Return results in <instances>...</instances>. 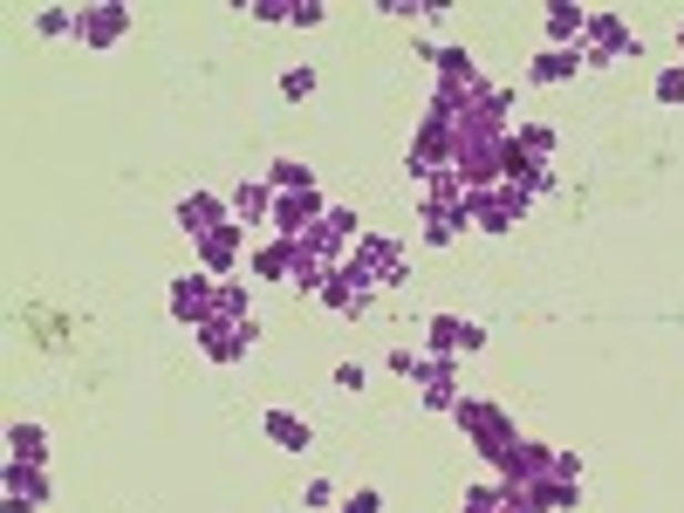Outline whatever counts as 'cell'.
<instances>
[{
  "label": "cell",
  "mask_w": 684,
  "mask_h": 513,
  "mask_svg": "<svg viewBox=\"0 0 684 513\" xmlns=\"http://www.w3.org/2000/svg\"><path fill=\"white\" fill-rule=\"evenodd\" d=\"M390 370H397V377H418L425 404H438V411H459V383H452V363H438V357H418V349H397V357H390Z\"/></svg>",
  "instance_id": "6da1fadb"
},
{
  "label": "cell",
  "mask_w": 684,
  "mask_h": 513,
  "mask_svg": "<svg viewBox=\"0 0 684 513\" xmlns=\"http://www.w3.org/2000/svg\"><path fill=\"white\" fill-rule=\"evenodd\" d=\"M520 213H528V199H520L507 178H500V185H472V192H466V219H472L479 233H507Z\"/></svg>",
  "instance_id": "7a4b0ae2"
},
{
  "label": "cell",
  "mask_w": 684,
  "mask_h": 513,
  "mask_svg": "<svg viewBox=\"0 0 684 513\" xmlns=\"http://www.w3.org/2000/svg\"><path fill=\"white\" fill-rule=\"evenodd\" d=\"M459 424H466V439L487 452V459H507L513 452V424L500 404H479V398H459Z\"/></svg>",
  "instance_id": "3957f363"
},
{
  "label": "cell",
  "mask_w": 684,
  "mask_h": 513,
  "mask_svg": "<svg viewBox=\"0 0 684 513\" xmlns=\"http://www.w3.org/2000/svg\"><path fill=\"white\" fill-rule=\"evenodd\" d=\"M349 260L364 267L377 288H397V281H405V274H411L405 247H397V240H384V233H370V240H356V247H349Z\"/></svg>",
  "instance_id": "277c9868"
},
{
  "label": "cell",
  "mask_w": 684,
  "mask_h": 513,
  "mask_svg": "<svg viewBox=\"0 0 684 513\" xmlns=\"http://www.w3.org/2000/svg\"><path fill=\"white\" fill-rule=\"evenodd\" d=\"M321 301H329L336 315H364V308L377 301V281H370V274L356 267V260H343L329 281H321Z\"/></svg>",
  "instance_id": "5b68a950"
},
{
  "label": "cell",
  "mask_w": 684,
  "mask_h": 513,
  "mask_svg": "<svg viewBox=\"0 0 684 513\" xmlns=\"http://www.w3.org/2000/svg\"><path fill=\"white\" fill-rule=\"evenodd\" d=\"M582 62H616V55H636V34L616 21V14H589V28H582Z\"/></svg>",
  "instance_id": "8992f818"
},
{
  "label": "cell",
  "mask_w": 684,
  "mask_h": 513,
  "mask_svg": "<svg viewBox=\"0 0 684 513\" xmlns=\"http://www.w3.org/2000/svg\"><path fill=\"white\" fill-rule=\"evenodd\" d=\"M554 465H561V452H548V445H520V439H513V452L500 459L507 486H541V480H548Z\"/></svg>",
  "instance_id": "52a82bcc"
},
{
  "label": "cell",
  "mask_w": 684,
  "mask_h": 513,
  "mask_svg": "<svg viewBox=\"0 0 684 513\" xmlns=\"http://www.w3.org/2000/svg\"><path fill=\"white\" fill-rule=\"evenodd\" d=\"M198 342H206L213 363H239L247 342H254V315H247V322H198Z\"/></svg>",
  "instance_id": "ba28073f"
},
{
  "label": "cell",
  "mask_w": 684,
  "mask_h": 513,
  "mask_svg": "<svg viewBox=\"0 0 684 513\" xmlns=\"http://www.w3.org/2000/svg\"><path fill=\"white\" fill-rule=\"evenodd\" d=\"M213 281H206V274H185V281H172V315H178V322H206V315H213Z\"/></svg>",
  "instance_id": "9c48e42d"
},
{
  "label": "cell",
  "mask_w": 684,
  "mask_h": 513,
  "mask_svg": "<svg viewBox=\"0 0 684 513\" xmlns=\"http://www.w3.org/2000/svg\"><path fill=\"white\" fill-rule=\"evenodd\" d=\"M425 336H431V357H438V363H452L459 349H479V342H487L472 322H459V315H438V322H431Z\"/></svg>",
  "instance_id": "30bf717a"
},
{
  "label": "cell",
  "mask_w": 684,
  "mask_h": 513,
  "mask_svg": "<svg viewBox=\"0 0 684 513\" xmlns=\"http://www.w3.org/2000/svg\"><path fill=\"white\" fill-rule=\"evenodd\" d=\"M124 28H131V14L116 8V0H103V8H83V14H75V34H83V42H96V49H110Z\"/></svg>",
  "instance_id": "8fae6325"
},
{
  "label": "cell",
  "mask_w": 684,
  "mask_h": 513,
  "mask_svg": "<svg viewBox=\"0 0 684 513\" xmlns=\"http://www.w3.org/2000/svg\"><path fill=\"white\" fill-rule=\"evenodd\" d=\"M49 486H42V465H21L8 459V513H28V506H42Z\"/></svg>",
  "instance_id": "7c38bea8"
},
{
  "label": "cell",
  "mask_w": 684,
  "mask_h": 513,
  "mask_svg": "<svg viewBox=\"0 0 684 513\" xmlns=\"http://www.w3.org/2000/svg\"><path fill=\"white\" fill-rule=\"evenodd\" d=\"M178 226L192 233V240H213V233L226 226V219H220V199H206V192H192V199L178 206Z\"/></svg>",
  "instance_id": "4fadbf2b"
},
{
  "label": "cell",
  "mask_w": 684,
  "mask_h": 513,
  "mask_svg": "<svg viewBox=\"0 0 684 513\" xmlns=\"http://www.w3.org/2000/svg\"><path fill=\"white\" fill-rule=\"evenodd\" d=\"M466 226H472V219H466V199H459V206H425V240H438V247H452Z\"/></svg>",
  "instance_id": "5bb4252c"
},
{
  "label": "cell",
  "mask_w": 684,
  "mask_h": 513,
  "mask_svg": "<svg viewBox=\"0 0 684 513\" xmlns=\"http://www.w3.org/2000/svg\"><path fill=\"white\" fill-rule=\"evenodd\" d=\"M582 28H589V14L569 8V0H554V8H548V42H554V49H575Z\"/></svg>",
  "instance_id": "9a60e30c"
},
{
  "label": "cell",
  "mask_w": 684,
  "mask_h": 513,
  "mask_svg": "<svg viewBox=\"0 0 684 513\" xmlns=\"http://www.w3.org/2000/svg\"><path fill=\"white\" fill-rule=\"evenodd\" d=\"M575 69H582V49H541L534 55V83H569Z\"/></svg>",
  "instance_id": "2e32d148"
},
{
  "label": "cell",
  "mask_w": 684,
  "mask_h": 513,
  "mask_svg": "<svg viewBox=\"0 0 684 513\" xmlns=\"http://www.w3.org/2000/svg\"><path fill=\"white\" fill-rule=\"evenodd\" d=\"M267 439H274L280 452H308V424H302L295 411H267Z\"/></svg>",
  "instance_id": "e0dca14e"
},
{
  "label": "cell",
  "mask_w": 684,
  "mask_h": 513,
  "mask_svg": "<svg viewBox=\"0 0 684 513\" xmlns=\"http://www.w3.org/2000/svg\"><path fill=\"white\" fill-rule=\"evenodd\" d=\"M254 274H261V281H288V274H295V240L261 247V254H254Z\"/></svg>",
  "instance_id": "ac0fdd59"
},
{
  "label": "cell",
  "mask_w": 684,
  "mask_h": 513,
  "mask_svg": "<svg viewBox=\"0 0 684 513\" xmlns=\"http://www.w3.org/2000/svg\"><path fill=\"white\" fill-rule=\"evenodd\" d=\"M233 219H247V226H254V219H274V192H267V185H239V192H233Z\"/></svg>",
  "instance_id": "d6986e66"
},
{
  "label": "cell",
  "mask_w": 684,
  "mask_h": 513,
  "mask_svg": "<svg viewBox=\"0 0 684 513\" xmlns=\"http://www.w3.org/2000/svg\"><path fill=\"white\" fill-rule=\"evenodd\" d=\"M8 452H14L21 465H42V452H49V431H42V424H14V439H8Z\"/></svg>",
  "instance_id": "ffe728a7"
},
{
  "label": "cell",
  "mask_w": 684,
  "mask_h": 513,
  "mask_svg": "<svg viewBox=\"0 0 684 513\" xmlns=\"http://www.w3.org/2000/svg\"><path fill=\"white\" fill-rule=\"evenodd\" d=\"M466 513H520V500H513V486H472Z\"/></svg>",
  "instance_id": "44dd1931"
},
{
  "label": "cell",
  "mask_w": 684,
  "mask_h": 513,
  "mask_svg": "<svg viewBox=\"0 0 684 513\" xmlns=\"http://www.w3.org/2000/svg\"><path fill=\"white\" fill-rule=\"evenodd\" d=\"M198 260H206V267H233V260H239V233L220 226L213 240H198Z\"/></svg>",
  "instance_id": "7402d4cb"
},
{
  "label": "cell",
  "mask_w": 684,
  "mask_h": 513,
  "mask_svg": "<svg viewBox=\"0 0 684 513\" xmlns=\"http://www.w3.org/2000/svg\"><path fill=\"white\" fill-rule=\"evenodd\" d=\"M267 185H274V192H315V172L295 165V157H280V165L267 172Z\"/></svg>",
  "instance_id": "603a6c76"
},
{
  "label": "cell",
  "mask_w": 684,
  "mask_h": 513,
  "mask_svg": "<svg viewBox=\"0 0 684 513\" xmlns=\"http://www.w3.org/2000/svg\"><path fill=\"white\" fill-rule=\"evenodd\" d=\"M431 62H438V69H446V83H472V75H479V69H472V55H466V49H438V55H431Z\"/></svg>",
  "instance_id": "cb8c5ba5"
},
{
  "label": "cell",
  "mask_w": 684,
  "mask_h": 513,
  "mask_svg": "<svg viewBox=\"0 0 684 513\" xmlns=\"http://www.w3.org/2000/svg\"><path fill=\"white\" fill-rule=\"evenodd\" d=\"M513 144L528 151V157H541V165H548V151H554V131H548V124H528V131H513Z\"/></svg>",
  "instance_id": "d4e9b609"
},
{
  "label": "cell",
  "mask_w": 684,
  "mask_h": 513,
  "mask_svg": "<svg viewBox=\"0 0 684 513\" xmlns=\"http://www.w3.org/2000/svg\"><path fill=\"white\" fill-rule=\"evenodd\" d=\"M308 90H315L308 69H288V75H280V96H308Z\"/></svg>",
  "instance_id": "484cf974"
},
{
  "label": "cell",
  "mask_w": 684,
  "mask_h": 513,
  "mask_svg": "<svg viewBox=\"0 0 684 513\" xmlns=\"http://www.w3.org/2000/svg\"><path fill=\"white\" fill-rule=\"evenodd\" d=\"M657 96H664V103H684V69H671V75H657Z\"/></svg>",
  "instance_id": "4316f807"
},
{
  "label": "cell",
  "mask_w": 684,
  "mask_h": 513,
  "mask_svg": "<svg viewBox=\"0 0 684 513\" xmlns=\"http://www.w3.org/2000/svg\"><path fill=\"white\" fill-rule=\"evenodd\" d=\"M69 28H75V14H62V8L42 14V34H69Z\"/></svg>",
  "instance_id": "83f0119b"
},
{
  "label": "cell",
  "mask_w": 684,
  "mask_h": 513,
  "mask_svg": "<svg viewBox=\"0 0 684 513\" xmlns=\"http://www.w3.org/2000/svg\"><path fill=\"white\" fill-rule=\"evenodd\" d=\"M377 506H384L377 493H356V500H343V513H377Z\"/></svg>",
  "instance_id": "f1b7e54d"
},
{
  "label": "cell",
  "mask_w": 684,
  "mask_h": 513,
  "mask_svg": "<svg viewBox=\"0 0 684 513\" xmlns=\"http://www.w3.org/2000/svg\"><path fill=\"white\" fill-rule=\"evenodd\" d=\"M677 34H684V28H677Z\"/></svg>",
  "instance_id": "f546056e"
}]
</instances>
